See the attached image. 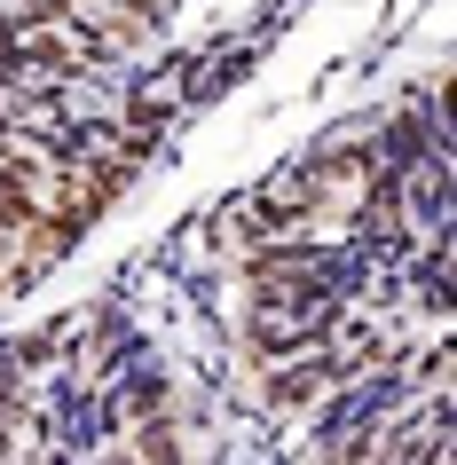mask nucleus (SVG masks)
<instances>
[{"label": "nucleus", "instance_id": "1", "mask_svg": "<svg viewBox=\"0 0 457 465\" xmlns=\"http://www.w3.org/2000/svg\"><path fill=\"white\" fill-rule=\"evenodd\" d=\"M315 387H332V371H323V363H308V371H284V379H276V402H308Z\"/></svg>", "mask_w": 457, "mask_h": 465}]
</instances>
